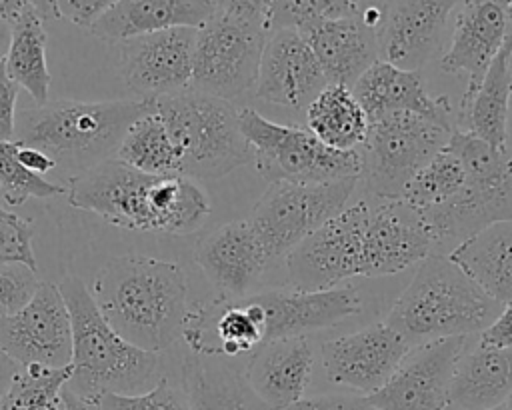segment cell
<instances>
[{"label": "cell", "mask_w": 512, "mask_h": 410, "mask_svg": "<svg viewBox=\"0 0 512 410\" xmlns=\"http://www.w3.org/2000/svg\"><path fill=\"white\" fill-rule=\"evenodd\" d=\"M70 206L126 230L192 234L210 216L202 186L182 174H146L118 158L68 176Z\"/></svg>", "instance_id": "6da1fadb"}, {"label": "cell", "mask_w": 512, "mask_h": 410, "mask_svg": "<svg viewBox=\"0 0 512 410\" xmlns=\"http://www.w3.org/2000/svg\"><path fill=\"white\" fill-rule=\"evenodd\" d=\"M90 294L102 318L136 348L158 354L184 334L190 304L178 262L142 254L110 258Z\"/></svg>", "instance_id": "7a4b0ae2"}, {"label": "cell", "mask_w": 512, "mask_h": 410, "mask_svg": "<svg viewBox=\"0 0 512 410\" xmlns=\"http://www.w3.org/2000/svg\"><path fill=\"white\" fill-rule=\"evenodd\" d=\"M152 100H48L16 112L14 140L42 150L70 176L116 156L128 126Z\"/></svg>", "instance_id": "3957f363"}, {"label": "cell", "mask_w": 512, "mask_h": 410, "mask_svg": "<svg viewBox=\"0 0 512 410\" xmlns=\"http://www.w3.org/2000/svg\"><path fill=\"white\" fill-rule=\"evenodd\" d=\"M58 290L72 326V376L66 388L96 402L104 394H138L152 388L160 358L124 340L100 314L90 290L76 276H66Z\"/></svg>", "instance_id": "277c9868"}, {"label": "cell", "mask_w": 512, "mask_h": 410, "mask_svg": "<svg viewBox=\"0 0 512 410\" xmlns=\"http://www.w3.org/2000/svg\"><path fill=\"white\" fill-rule=\"evenodd\" d=\"M500 306L448 254H430L384 322L412 348L438 338L478 334L496 318Z\"/></svg>", "instance_id": "5b68a950"}, {"label": "cell", "mask_w": 512, "mask_h": 410, "mask_svg": "<svg viewBox=\"0 0 512 410\" xmlns=\"http://www.w3.org/2000/svg\"><path fill=\"white\" fill-rule=\"evenodd\" d=\"M152 102L180 154L182 176L214 180L252 160L236 104L194 88Z\"/></svg>", "instance_id": "8992f818"}, {"label": "cell", "mask_w": 512, "mask_h": 410, "mask_svg": "<svg viewBox=\"0 0 512 410\" xmlns=\"http://www.w3.org/2000/svg\"><path fill=\"white\" fill-rule=\"evenodd\" d=\"M240 130L258 174L268 182L318 184L360 178L358 150H332L308 128L268 120L244 106L240 108Z\"/></svg>", "instance_id": "52a82bcc"}, {"label": "cell", "mask_w": 512, "mask_h": 410, "mask_svg": "<svg viewBox=\"0 0 512 410\" xmlns=\"http://www.w3.org/2000/svg\"><path fill=\"white\" fill-rule=\"evenodd\" d=\"M454 128L418 114H392L370 122L358 148L364 196L400 198L412 176L448 142Z\"/></svg>", "instance_id": "ba28073f"}, {"label": "cell", "mask_w": 512, "mask_h": 410, "mask_svg": "<svg viewBox=\"0 0 512 410\" xmlns=\"http://www.w3.org/2000/svg\"><path fill=\"white\" fill-rule=\"evenodd\" d=\"M358 182L360 178L318 184L270 182L248 218L268 260L286 258L322 224L342 212Z\"/></svg>", "instance_id": "9c48e42d"}, {"label": "cell", "mask_w": 512, "mask_h": 410, "mask_svg": "<svg viewBox=\"0 0 512 410\" xmlns=\"http://www.w3.org/2000/svg\"><path fill=\"white\" fill-rule=\"evenodd\" d=\"M266 38L264 26L216 10L196 28L190 88L232 104L252 96Z\"/></svg>", "instance_id": "30bf717a"}, {"label": "cell", "mask_w": 512, "mask_h": 410, "mask_svg": "<svg viewBox=\"0 0 512 410\" xmlns=\"http://www.w3.org/2000/svg\"><path fill=\"white\" fill-rule=\"evenodd\" d=\"M366 200L332 216L286 256L288 284L296 290H328L360 276Z\"/></svg>", "instance_id": "8fae6325"}, {"label": "cell", "mask_w": 512, "mask_h": 410, "mask_svg": "<svg viewBox=\"0 0 512 410\" xmlns=\"http://www.w3.org/2000/svg\"><path fill=\"white\" fill-rule=\"evenodd\" d=\"M196 28H170L122 40L116 66L126 88L138 100L178 94L190 88Z\"/></svg>", "instance_id": "7c38bea8"}, {"label": "cell", "mask_w": 512, "mask_h": 410, "mask_svg": "<svg viewBox=\"0 0 512 410\" xmlns=\"http://www.w3.org/2000/svg\"><path fill=\"white\" fill-rule=\"evenodd\" d=\"M470 336H450L412 346L388 382L368 394L378 410H446L456 364Z\"/></svg>", "instance_id": "4fadbf2b"}, {"label": "cell", "mask_w": 512, "mask_h": 410, "mask_svg": "<svg viewBox=\"0 0 512 410\" xmlns=\"http://www.w3.org/2000/svg\"><path fill=\"white\" fill-rule=\"evenodd\" d=\"M0 348L18 366L70 364L72 326L58 284L42 282L24 308L0 318Z\"/></svg>", "instance_id": "5bb4252c"}, {"label": "cell", "mask_w": 512, "mask_h": 410, "mask_svg": "<svg viewBox=\"0 0 512 410\" xmlns=\"http://www.w3.org/2000/svg\"><path fill=\"white\" fill-rule=\"evenodd\" d=\"M366 200L360 276L398 274L434 254V242L420 216L402 198Z\"/></svg>", "instance_id": "9a60e30c"}, {"label": "cell", "mask_w": 512, "mask_h": 410, "mask_svg": "<svg viewBox=\"0 0 512 410\" xmlns=\"http://www.w3.org/2000/svg\"><path fill=\"white\" fill-rule=\"evenodd\" d=\"M408 350V342L396 330L378 322L324 342L320 356L332 384L368 396L388 382Z\"/></svg>", "instance_id": "2e32d148"}, {"label": "cell", "mask_w": 512, "mask_h": 410, "mask_svg": "<svg viewBox=\"0 0 512 410\" xmlns=\"http://www.w3.org/2000/svg\"><path fill=\"white\" fill-rule=\"evenodd\" d=\"M420 216L434 242V254H450L482 228L512 220V170L500 176L466 174L460 192Z\"/></svg>", "instance_id": "e0dca14e"}, {"label": "cell", "mask_w": 512, "mask_h": 410, "mask_svg": "<svg viewBox=\"0 0 512 410\" xmlns=\"http://www.w3.org/2000/svg\"><path fill=\"white\" fill-rule=\"evenodd\" d=\"M464 0H396L376 30L378 58L404 70H422L440 50L448 18Z\"/></svg>", "instance_id": "ac0fdd59"}, {"label": "cell", "mask_w": 512, "mask_h": 410, "mask_svg": "<svg viewBox=\"0 0 512 410\" xmlns=\"http://www.w3.org/2000/svg\"><path fill=\"white\" fill-rule=\"evenodd\" d=\"M324 86H328L324 72L296 28H280L268 34L254 96L276 106L306 108Z\"/></svg>", "instance_id": "d6986e66"}, {"label": "cell", "mask_w": 512, "mask_h": 410, "mask_svg": "<svg viewBox=\"0 0 512 410\" xmlns=\"http://www.w3.org/2000/svg\"><path fill=\"white\" fill-rule=\"evenodd\" d=\"M194 260L218 298H244L254 292L270 260L248 220H234L208 232Z\"/></svg>", "instance_id": "ffe728a7"}, {"label": "cell", "mask_w": 512, "mask_h": 410, "mask_svg": "<svg viewBox=\"0 0 512 410\" xmlns=\"http://www.w3.org/2000/svg\"><path fill=\"white\" fill-rule=\"evenodd\" d=\"M266 314L264 342L336 326L338 322L360 314L362 298L354 286H336L328 290H264L252 292Z\"/></svg>", "instance_id": "44dd1931"}, {"label": "cell", "mask_w": 512, "mask_h": 410, "mask_svg": "<svg viewBox=\"0 0 512 410\" xmlns=\"http://www.w3.org/2000/svg\"><path fill=\"white\" fill-rule=\"evenodd\" d=\"M506 30L508 0H464L456 14L450 44L440 58V70L466 74L464 94H470L502 52Z\"/></svg>", "instance_id": "7402d4cb"}, {"label": "cell", "mask_w": 512, "mask_h": 410, "mask_svg": "<svg viewBox=\"0 0 512 410\" xmlns=\"http://www.w3.org/2000/svg\"><path fill=\"white\" fill-rule=\"evenodd\" d=\"M368 122L392 114H418L454 128V108L448 96H432L422 70H404L376 60L352 86Z\"/></svg>", "instance_id": "603a6c76"}, {"label": "cell", "mask_w": 512, "mask_h": 410, "mask_svg": "<svg viewBox=\"0 0 512 410\" xmlns=\"http://www.w3.org/2000/svg\"><path fill=\"white\" fill-rule=\"evenodd\" d=\"M248 356V384L270 410L304 398L314 368V350L306 336L264 342Z\"/></svg>", "instance_id": "cb8c5ba5"}, {"label": "cell", "mask_w": 512, "mask_h": 410, "mask_svg": "<svg viewBox=\"0 0 512 410\" xmlns=\"http://www.w3.org/2000/svg\"><path fill=\"white\" fill-rule=\"evenodd\" d=\"M314 52L328 84L352 88L356 80L376 62V30L358 16L324 20L298 30Z\"/></svg>", "instance_id": "d4e9b609"}, {"label": "cell", "mask_w": 512, "mask_h": 410, "mask_svg": "<svg viewBox=\"0 0 512 410\" xmlns=\"http://www.w3.org/2000/svg\"><path fill=\"white\" fill-rule=\"evenodd\" d=\"M216 12V0H118L90 32L106 42L122 40L170 30L200 28Z\"/></svg>", "instance_id": "484cf974"}, {"label": "cell", "mask_w": 512, "mask_h": 410, "mask_svg": "<svg viewBox=\"0 0 512 410\" xmlns=\"http://www.w3.org/2000/svg\"><path fill=\"white\" fill-rule=\"evenodd\" d=\"M180 378L190 410H270L248 384L244 370L224 356L190 352L182 360Z\"/></svg>", "instance_id": "4316f807"}, {"label": "cell", "mask_w": 512, "mask_h": 410, "mask_svg": "<svg viewBox=\"0 0 512 410\" xmlns=\"http://www.w3.org/2000/svg\"><path fill=\"white\" fill-rule=\"evenodd\" d=\"M512 392V348H490L470 342L462 352L446 410H488L506 402Z\"/></svg>", "instance_id": "83f0119b"}, {"label": "cell", "mask_w": 512, "mask_h": 410, "mask_svg": "<svg viewBox=\"0 0 512 410\" xmlns=\"http://www.w3.org/2000/svg\"><path fill=\"white\" fill-rule=\"evenodd\" d=\"M506 52H500L488 66L482 82L462 94L456 120L468 132L498 150L508 144V110L512 100V68Z\"/></svg>", "instance_id": "f1b7e54d"}, {"label": "cell", "mask_w": 512, "mask_h": 410, "mask_svg": "<svg viewBox=\"0 0 512 410\" xmlns=\"http://www.w3.org/2000/svg\"><path fill=\"white\" fill-rule=\"evenodd\" d=\"M448 258L492 300L498 304L512 302V220L482 228L458 244Z\"/></svg>", "instance_id": "f546056e"}, {"label": "cell", "mask_w": 512, "mask_h": 410, "mask_svg": "<svg viewBox=\"0 0 512 410\" xmlns=\"http://www.w3.org/2000/svg\"><path fill=\"white\" fill-rule=\"evenodd\" d=\"M306 124L322 144L340 152L358 150L370 126L352 88L342 84H328L312 98Z\"/></svg>", "instance_id": "4dcf8cb0"}, {"label": "cell", "mask_w": 512, "mask_h": 410, "mask_svg": "<svg viewBox=\"0 0 512 410\" xmlns=\"http://www.w3.org/2000/svg\"><path fill=\"white\" fill-rule=\"evenodd\" d=\"M46 40L44 18L26 4L12 22V38L4 68L16 86L24 88L36 104H46L50 92Z\"/></svg>", "instance_id": "1f68e13d"}, {"label": "cell", "mask_w": 512, "mask_h": 410, "mask_svg": "<svg viewBox=\"0 0 512 410\" xmlns=\"http://www.w3.org/2000/svg\"><path fill=\"white\" fill-rule=\"evenodd\" d=\"M114 158L146 174H180V154L154 102L128 126Z\"/></svg>", "instance_id": "d6a6232c"}, {"label": "cell", "mask_w": 512, "mask_h": 410, "mask_svg": "<svg viewBox=\"0 0 512 410\" xmlns=\"http://www.w3.org/2000/svg\"><path fill=\"white\" fill-rule=\"evenodd\" d=\"M72 376V366L48 368L42 364L18 366L0 410H60L62 392Z\"/></svg>", "instance_id": "836d02e7"}, {"label": "cell", "mask_w": 512, "mask_h": 410, "mask_svg": "<svg viewBox=\"0 0 512 410\" xmlns=\"http://www.w3.org/2000/svg\"><path fill=\"white\" fill-rule=\"evenodd\" d=\"M464 182L466 170L462 162L444 146L412 176L400 198L414 210L428 212L448 202L456 192H460Z\"/></svg>", "instance_id": "e575fe53"}, {"label": "cell", "mask_w": 512, "mask_h": 410, "mask_svg": "<svg viewBox=\"0 0 512 410\" xmlns=\"http://www.w3.org/2000/svg\"><path fill=\"white\" fill-rule=\"evenodd\" d=\"M16 150V140H0V192L8 206L16 208L32 198L46 200L66 192L62 184L46 180L44 176L24 168L16 156Z\"/></svg>", "instance_id": "d590c367"}, {"label": "cell", "mask_w": 512, "mask_h": 410, "mask_svg": "<svg viewBox=\"0 0 512 410\" xmlns=\"http://www.w3.org/2000/svg\"><path fill=\"white\" fill-rule=\"evenodd\" d=\"M352 0H272L268 12V32L280 28H304L308 24L350 18L360 14Z\"/></svg>", "instance_id": "8d00e7d4"}, {"label": "cell", "mask_w": 512, "mask_h": 410, "mask_svg": "<svg viewBox=\"0 0 512 410\" xmlns=\"http://www.w3.org/2000/svg\"><path fill=\"white\" fill-rule=\"evenodd\" d=\"M100 410H190L186 394L162 376L152 388L138 394H104L96 400Z\"/></svg>", "instance_id": "74e56055"}, {"label": "cell", "mask_w": 512, "mask_h": 410, "mask_svg": "<svg viewBox=\"0 0 512 410\" xmlns=\"http://www.w3.org/2000/svg\"><path fill=\"white\" fill-rule=\"evenodd\" d=\"M32 238L34 228L30 220L0 208V262H16L36 270Z\"/></svg>", "instance_id": "f35d334b"}, {"label": "cell", "mask_w": 512, "mask_h": 410, "mask_svg": "<svg viewBox=\"0 0 512 410\" xmlns=\"http://www.w3.org/2000/svg\"><path fill=\"white\" fill-rule=\"evenodd\" d=\"M36 270L16 262H0V318L24 308L40 288Z\"/></svg>", "instance_id": "ab89813d"}, {"label": "cell", "mask_w": 512, "mask_h": 410, "mask_svg": "<svg viewBox=\"0 0 512 410\" xmlns=\"http://www.w3.org/2000/svg\"><path fill=\"white\" fill-rule=\"evenodd\" d=\"M118 0H56V16L80 28H92Z\"/></svg>", "instance_id": "60d3db41"}, {"label": "cell", "mask_w": 512, "mask_h": 410, "mask_svg": "<svg viewBox=\"0 0 512 410\" xmlns=\"http://www.w3.org/2000/svg\"><path fill=\"white\" fill-rule=\"evenodd\" d=\"M280 410H378V408H374L366 396L326 394V396L300 398Z\"/></svg>", "instance_id": "b9f144b4"}, {"label": "cell", "mask_w": 512, "mask_h": 410, "mask_svg": "<svg viewBox=\"0 0 512 410\" xmlns=\"http://www.w3.org/2000/svg\"><path fill=\"white\" fill-rule=\"evenodd\" d=\"M18 86L8 76L4 62L0 64V140H14Z\"/></svg>", "instance_id": "7bdbcfd3"}, {"label": "cell", "mask_w": 512, "mask_h": 410, "mask_svg": "<svg viewBox=\"0 0 512 410\" xmlns=\"http://www.w3.org/2000/svg\"><path fill=\"white\" fill-rule=\"evenodd\" d=\"M272 0H216V10L260 24L268 32V12ZM270 34V32H268Z\"/></svg>", "instance_id": "ee69618b"}, {"label": "cell", "mask_w": 512, "mask_h": 410, "mask_svg": "<svg viewBox=\"0 0 512 410\" xmlns=\"http://www.w3.org/2000/svg\"><path fill=\"white\" fill-rule=\"evenodd\" d=\"M478 334V344L482 346L512 348V302L504 304L496 318Z\"/></svg>", "instance_id": "f6af8a7d"}, {"label": "cell", "mask_w": 512, "mask_h": 410, "mask_svg": "<svg viewBox=\"0 0 512 410\" xmlns=\"http://www.w3.org/2000/svg\"><path fill=\"white\" fill-rule=\"evenodd\" d=\"M16 156H18V160L24 168H28L30 172H34L38 176H44V174L56 170V164L52 162V158L48 154H44L42 150H38V148L18 144Z\"/></svg>", "instance_id": "bcb514c9"}, {"label": "cell", "mask_w": 512, "mask_h": 410, "mask_svg": "<svg viewBox=\"0 0 512 410\" xmlns=\"http://www.w3.org/2000/svg\"><path fill=\"white\" fill-rule=\"evenodd\" d=\"M60 410H100L96 402L80 398L78 394L70 392L68 388H64L62 392V408Z\"/></svg>", "instance_id": "7dc6e473"}, {"label": "cell", "mask_w": 512, "mask_h": 410, "mask_svg": "<svg viewBox=\"0 0 512 410\" xmlns=\"http://www.w3.org/2000/svg\"><path fill=\"white\" fill-rule=\"evenodd\" d=\"M16 370H18V364H14V362L4 354V350L0 348V398H2L4 392L8 390V386H10V382H12L14 374H16Z\"/></svg>", "instance_id": "c3c4849f"}, {"label": "cell", "mask_w": 512, "mask_h": 410, "mask_svg": "<svg viewBox=\"0 0 512 410\" xmlns=\"http://www.w3.org/2000/svg\"><path fill=\"white\" fill-rule=\"evenodd\" d=\"M24 6H26L24 0H0V18L14 22Z\"/></svg>", "instance_id": "681fc988"}, {"label": "cell", "mask_w": 512, "mask_h": 410, "mask_svg": "<svg viewBox=\"0 0 512 410\" xmlns=\"http://www.w3.org/2000/svg\"><path fill=\"white\" fill-rule=\"evenodd\" d=\"M28 6H32L44 20L46 18H58L56 16V0H24Z\"/></svg>", "instance_id": "f907efd6"}, {"label": "cell", "mask_w": 512, "mask_h": 410, "mask_svg": "<svg viewBox=\"0 0 512 410\" xmlns=\"http://www.w3.org/2000/svg\"><path fill=\"white\" fill-rule=\"evenodd\" d=\"M10 38H12V22H8L6 18H0V64L8 54Z\"/></svg>", "instance_id": "816d5d0a"}, {"label": "cell", "mask_w": 512, "mask_h": 410, "mask_svg": "<svg viewBox=\"0 0 512 410\" xmlns=\"http://www.w3.org/2000/svg\"><path fill=\"white\" fill-rule=\"evenodd\" d=\"M502 52L510 54L512 52V0H508V30H506V40Z\"/></svg>", "instance_id": "f5cc1de1"}, {"label": "cell", "mask_w": 512, "mask_h": 410, "mask_svg": "<svg viewBox=\"0 0 512 410\" xmlns=\"http://www.w3.org/2000/svg\"><path fill=\"white\" fill-rule=\"evenodd\" d=\"M354 4H358L360 8H364V6H368V4H372V0H352Z\"/></svg>", "instance_id": "db71d44e"}, {"label": "cell", "mask_w": 512, "mask_h": 410, "mask_svg": "<svg viewBox=\"0 0 512 410\" xmlns=\"http://www.w3.org/2000/svg\"><path fill=\"white\" fill-rule=\"evenodd\" d=\"M488 410H510L506 404H500V406H494V408H488Z\"/></svg>", "instance_id": "11a10c76"}, {"label": "cell", "mask_w": 512, "mask_h": 410, "mask_svg": "<svg viewBox=\"0 0 512 410\" xmlns=\"http://www.w3.org/2000/svg\"><path fill=\"white\" fill-rule=\"evenodd\" d=\"M504 404H506V406L512 410V392H510V396L506 398V402H504Z\"/></svg>", "instance_id": "9f6ffc18"}, {"label": "cell", "mask_w": 512, "mask_h": 410, "mask_svg": "<svg viewBox=\"0 0 512 410\" xmlns=\"http://www.w3.org/2000/svg\"><path fill=\"white\" fill-rule=\"evenodd\" d=\"M508 62H510V68H512V52H510V56H508ZM510 104H512V100H510Z\"/></svg>", "instance_id": "6f0895ef"}]
</instances>
